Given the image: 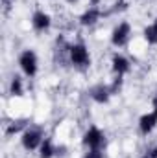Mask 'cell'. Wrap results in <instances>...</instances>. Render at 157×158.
Returning <instances> with one entry per match:
<instances>
[{"label":"cell","mask_w":157,"mask_h":158,"mask_svg":"<svg viewBox=\"0 0 157 158\" xmlns=\"http://www.w3.org/2000/svg\"><path fill=\"white\" fill-rule=\"evenodd\" d=\"M20 66L22 70L28 74V76H34L37 72V59H35V53L34 52H24L20 55Z\"/></svg>","instance_id":"cell-1"},{"label":"cell","mask_w":157,"mask_h":158,"mask_svg":"<svg viewBox=\"0 0 157 158\" xmlns=\"http://www.w3.org/2000/svg\"><path fill=\"white\" fill-rule=\"evenodd\" d=\"M91 149H100V145H102V142H104V136H102V132L98 131V129H89L87 131V134H85V140H83Z\"/></svg>","instance_id":"cell-2"},{"label":"cell","mask_w":157,"mask_h":158,"mask_svg":"<svg viewBox=\"0 0 157 158\" xmlns=\"http://www.w3.org/2000/svg\"><path fill=\"white\" fill-rule=\"evenodd\" d=\"M70 59L74 64H85L89 61V55H87V50L81 46V44H76L70 48Z\"/></svg>","instance_id":"cell-3"},{"label":"cell","mask_w":157,"mask_h":158,"mask_svg":"<svg viewBox=\"0 0 157 158\" xmlns=\"http://www.w3.org/2000/svg\"><path fill=\"white\" fill-rule=\"evenodd\" d=\"M128 35H129V26L124 22V24H120L117 30L113 31V44H117V46L124 44L126 39H128Z\"/></svg>","instance_id":"cell-4"},{"label":"cell","mask_w":157,"mask_h":158,"mask_svg":"<svg viewBox=\"0 0 157 158\" xmlns=\"http://www.w3.org/2000/svg\"><path fill=\"white\" fill-rule=\"evenodd\" d=\"M22 143H24L26 149H35L41 143V134L37 131H28L24 134V138H22Z\"/></svg>","instance_id":"cell-5"},{"label":"cell","mask_w":157,"mask_h":158,"mask_svg":"<svg viewBox=\"0 0 157 158\" xmlns=\"http://www.w3.org/2000/svg\"><path fill=\"white\" fill-rule=\"evenodd\" d=\"M155 121H157V116H155V114L142 116V118H141V129H142V132H150V131L155 127Z\"/></svg>","instance_id":"cell-6"},{"label":"cell","mask_w":157,"mask_h":158,"mask_svg":"<svg viewBox=\"0 0 157 158\" xmlns=\"http://www.w3.org/2000/svg\"><path fill=\"white\" fill-rule=\"evenodd\" d=\"M34 26H35V30H44V28H48V26H50L48 15H46V13H35V17H34Z\"/></svg>","instance_id":"cell-7"},{"label":"cell","mask_w":157,"mask_h":158,"mask_svg":"<svg viewBox=\"0 0 157 158\" xmlns=\"http://www.w3.org/2000/svg\"><path fill=\"white\" fill-rule=\"evenodd\" d=\"M113 68L117 70L118 74H124V72L129 70V64H128V61H126L124 57H118L117 55V57L113 59Z\"/></svg>","instance_id":"cell-8"},{"label":"cell","mask_w":157,"mask_h":158,"mask_svg":"<svg viewBox=\"0 0 157 158\" xmlns=\"http://www.w3.org/2000/svg\"><path fill=\"white\" fill-rule=\"evenodd\" d=\"M98 17H100V11H98V9H91V11H87V13L81 17V22H83V24H92Z\"/></svg>","instance_id":"cell-9"},{"label":"cell","mask_w":157,"mask_h":158,"mask_svg":"<svg viewBox=\"0 0 157 158\" xmlns=\"http://www.w3.org/2000/svg\"><path fill=\"white\" fill-rule=\"evenodd\" d=\"M107 94H109V90L104 88V86H100V88H96V90L92 92V98H94L98 103H104V101H107Z\"/></svg>","instance_id":"cell-10"},{"label":"cell","mask_w":157,"mask_h":158,"mask_svg":"<svg viewBox=\"0 0 157 158\" xmlns=\"http://www.w3.org/2000/svg\"><path fill=\"white\" fill-rule=\"evenodd\" d=\"M54 155V149H52V143L46 140L43 145H41V158H50Z\"/></svg>","instance_id":"cell-11"},{"label":"cell","mask_w":157,"mask_h":158,"mask_svg":"<svg viewBox=\"0 0 157 158\" xmlns=\"http://www.w3.org/2000/svg\"><path fill=\"white\" fill-rule=\"evenodd\" d=\"M146 39L148 42H157V22L146 30Z\"/></svg>","instance_id":"cell-12"},{"label":"cell","mask_w":157,"mask_h":158,"mask_svg":"<svg viewBox=\"0 0 157 158\" xmlns=\"http://www.w3.org/2000/svg\"><path fill=\"white\" fill-rule=\"evenodd\" d=\"M11 92H13V94H20V81L17 77L13 81V85H11Z\"/></svg>","instance_id":"cell-13"},{"label":"cell","mask_w":157,"mask_h":158,"mask_svg":"<svg viewBox=\"0 0 157 158\" xmlns=\"http://www.w3.org/2000/svg\"><path fill=\"white\" fill-rule=\"evenodd\" d=\"M85 158H102V153H100V149H91V153H87Z\"/></svg>","instance_id":"cell-14"},{"label":"cell","mask_w":157,"mask_h":158,"mask_svg":"<svg viewBox=\"0 0 157 158\" xmlns=\"http://www.w3.org/2000/svg\"><path fill=\"white\" fill-rule=\"evenodd\" d=\"M154 114H155V116H157V107H155V112H154Z\"/></svg>","instance_id":"cell-15"},{"label":"cell","mask_w":157,"mask_h":158,"mask_svg":"<svg viewBox=\"0 0 157 158\" xmlns=\"http://www.w3.org/2000/svg\"><path fill=\"white\" fill-rule=\"evenodd\" d=\"M155 107H157V98H155Z\"/></svg>","instance_id":"cell-16"}]
</instances>
